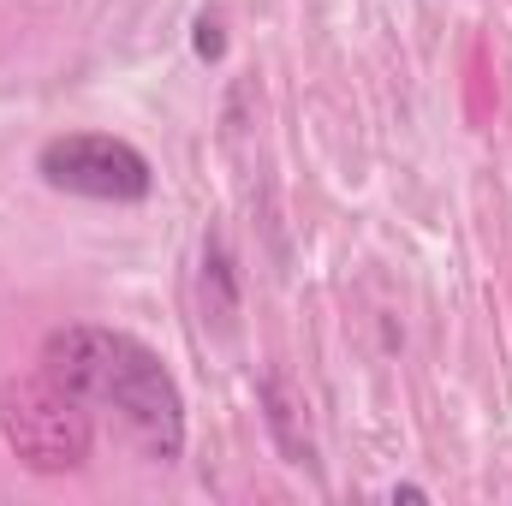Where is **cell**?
Instances as JSON below:
<instances>
[{
	"label": "cell",
	"mask_w": 512,
	"mask_h": 506,
	"mask_svg": "<svg viewBox=\"0 0 512 506\" xmlns=\"http://www.w3.org/2000/svg\"><path fill=\"white\" fill-rule=\"evenodd\" d=\"M42 370L78 393L90 417L120 423L149 465L185 459V393L149 340L108 322H66L42 340Z\"/></svg>",
	"instance_id": "obj_1"
},
{
	"label": "cell",
	"mask_w": 512,
	"mask_h": 506,
	"mask_svg": "<svg viewBox=\"0 0 512 506\" xmlns=\"http://www.w3.org/2000/svg\"><path fill=\"white\" fill-rule=\"evenodd\" d=\"M0 441L30 477H72L90 465V405L48 370L0 381Z\"/></svg>",
	"instance_id": "obj_2"
},
{
	"label": "cell",
	"mask_w": 512,
	"mask_h": 506,
	"mask_svg": "<svg viewBox=\"0 0 512 506\" xmlns=\"http://www.w3.org/2000/svg\"><path fill=\"white\" fill-rule=\"evenodd\" d=\"M36 179L84 203H143L155 191V161L114 131H60L36 149Z\"/></svg>",
	"instance_id": "obj_3"
},
{
	"label": "cell",
	"mask_w": 512,
	"mask_h": 506,
	"mask_svg": "<svg viewBox=\"0 0 512 506\" xmlns=\"http://www.w3.org/2000/svg\"><path fill=\"white\" fill-rule=\"evenodd\" d=\"M256 405H262V429L274 441V453L298 471H316V435H310V405L280 370H262L256 381Z\"/></svg>",
	"instance_id": "obj_4"
},
{
	"label": "cell",
	"mask_w": 512,
	"mask_h": 506,
	"mask_svg": "<svg viewBox=\"0 0 512 506\" xmlns=\"http://www.w3.org/2000/svg\"><path fill=\"white\" fill-rule=\"evenodd\" d=\"M197 286H203V322L233 328V316H239V268H233V256H227L221 239H203V274H197Z\"/></svg>",
	"instance_id": "obj_5"
},
{
	"label": "cell",
	"mask_w": 512,
	"mask_h": 506,
	"mask_svg": "<svg viewBox=\"0 0 512 506\" xmlns=\"http://www.w3.org/2000/svg\"><path fill=\"white\" fill-rule=\"evenodd\" d=\"M191 48H197V60H221L227 54V24H221V12H197V24H191Z\"/></svg>",
	"instance_id": "obj_6"
},
{
	"label": "cell",
	"mask_w": 512,
	"mask_h": 506,
	"mask_svg": "<svg viewBox=\"0 0 512 506\" xmlns=\"http://www.w3.org/2000/svg\"><path fill=\"white\" fill-rule=\"evenodd\" d=\"M387 495H393V501H429V489H417V483H393Z\"/></svg>",
	"instance_id": "obj_7"
}]
</instances>
